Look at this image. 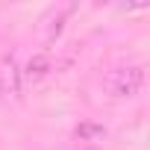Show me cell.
I'll list each match as a JSON object with an SVG mask.
<instances>
[{
  "mask_svg": "<svg viewBox=\"0 0 150 150\" xmlns=\"http://www.w3.org/2000/svg\"><path fill=\"white\" fill-rule=\"evenodd\" d=\"M74 12V3H65V6H50L47 9V15L41 18V24H44V38L50 41V38H56L59 33H62V27H65V18Z\"/></svg>",
  "mask_w": 150,
  "mask_h": 150,
  "instance_id": "3",
  "label": "cell"
},
{
  "mask_svg": "<svg viewBox=\"0 0 150 150\" xmlns=\"http://www.w3.org/2000/svg\"><path fill=\"white\" fill-rule=\"evenodd\" d=\"M74 138L83 141V144H103L109 138V129L97 121H80L77 127H74Z\"/></svg>",
  "mask_w": 150,
  "mask_h": 150,
  "instance_id": "4",
  "label": "cell"
},
{
  "mask_svg": "<svg viewBox=\"0 0 150 150\" xmlns=\"http://www.w3.org/2000/svg\"><path fill=\"white\" fill-rule=\"evenodd\" d=\"M24 77H21V65L12 53L0 56V100L6 97H21Z\"/></svg>",
  "mask_w": 150,
  "mask_h": 150,
  "instance_id": "2",
  "label": "cell"
},
{
  "mask_svg": "<svg viewBox=\"0 0 150 150\" xmlns=\"http://www.w3.org/2000/svg\"><path fill=\"white\" fill-rule=\"evenodd\" d=\"M50 74V56L47 53H35L30 62H27V68L21 71V77L27 80V83H38V80H44Z\"/></svg>",
  "mask_w": 150,
  "mask_h": 150,
  "instance_id": "5",
  "label": "cell"
},
{
  "mask_svg": "<svg viewBox=\"0 0 150 150\" xmlns=\"http://www.w3.org/2000/svg\"><path fill=\"white\" fill-rule=\"evenodd\" d=\"M103 88H106V94L115 97V100L138 97L141 88H144V68H141V65H121V68H112L106 77H103Z\"/></svg>",
  "mask_w": 150,
  "mask_h": 150,
  "instance_id": "1",
  "label": "cell"
}]
</instances>
